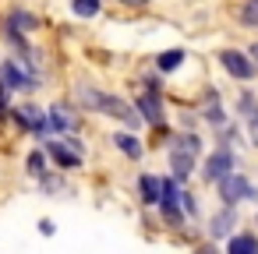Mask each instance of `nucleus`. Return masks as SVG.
Returning <instances> with one entry per match:
<instances>
[{
  "label": "nucleus",
  "mask_w": 258,
  "mask_h": 254,
  "mask_svg": "<svg viewBox=\"0 0 258 254\" xmlns=\"http://www.w3.org/2000/svg\"><path fill=\"white\" fill-rule=\"evenodd\" d=\"M0 74H4L8 92H36L39 89V74H32L22 60H4L0 64Z\"/></svg>",
  "instance_id": "obj_1"
},
{
  "label": "nucleus",
  "mask_w": 258,
  "mask_h": 254,
  "mask_svg": "<svg viewBox=\"0 0 258 254\" xmlns=\"http://www.w3.org/2000/svg\"><path fill=\"white\" fill-rule=\"evenodd\" d=\"M11 117L15 124L25 131V134H36V138H46L50 127H46V110L32 106V103H22V106H11Z\"/></svg>",
  "instance_id": "obj_2"
},
{
  "label": "nucleus",
  "mask_w": 258,
  "mask_h": 254,
  "mask_svg": "<svg viewBox=\"0 0 258 254\" xmlns=\"http://www.w3.org/2000/svg\"><path fill=\"white\" fill-rule=\"evenodd\" d=\"M219 198H223L226 205H233V201H254V198H258V191H254V184H251L247 177L230 173V177H223V180H219Z\"/></svg>",
  "instance_id": "obj_3"
},
{
  "label": "nucleus",
  "mask_w": 258,
  "mask_h": 254,
  "mask_svg": "<svg viewBox=\"0 0 258 254\" xmlns=\"http://www.w3.org/2000/svg\"><path fill=\"white\" fill-rule=\"evenodd\" d=\"M135 110L142 113V120L145 124H152V127H163V120H166V113H163V96L159 92H138L135 96Z\"/></svg>",
  "instance_id": "obj_4"
},
{
  "label": "nucleus",
  "mask_w": 258,
  "mask_h": 254,
  "mask_svg": "<svg viewBox=\"0 0 258 254\" xmlns=\"http://www.w3.org/2000/svg\"><path fill=\"white\" fill-rule=\"evenodd\" d=\"M46 127H50V134H68V131L82 127V117H78L71 106L57 103V106H50V110H46Z\"/></svg>",
  "instance_id": "obj_5"
},
{
  "label": "nucleus",
  "mask_w": 258,
  "mask_h": 254,
  "mask_svg": "<svg viewBox=\"0 0 258 254\" xmlns=\"http://www.w3.org/2000/svg\"><path fill=\"white\" fill-rule=\"evenodd\" d=\"M233 173V152H230V145H219L209 159H205V180L209 184H219L223 177H230Z\"/></svg>",
  "instance_id": "obj_6"
},
{
  "label": "nucleus",
  "mask_w": 258,
  "mask_h": 254,
  "mask_svg": "<svg viewBox=\"0 0 258 254\" xmlns=\"http://www.w3.org/2000/svg\"><path fill=\"white\" fill-rule=\"evenodd\" d=\"M219 64L226 67V74H233V78H240V81H251V78H254V64H251L240 50H223V53H219Z\"/></svg>",
  "instance_id": "obj_7"
},
{
  "label": "nucleus",
  "mask_w": 258,
  "mask_h": 254,
  "mask_svg": "<svg viewBox=\"0 0 258 254\" xmlns=\"http://www.w3.org/2000/svg\"><path fill=\"white\" fill-rule=\"evenodd\" d=\"M46 155H50L60 170H75V166L82 162V155H78L68 141H57V138H46Z\"/></svg>",
  "instance_id": "obj_8"
},
{
  "label": "nucleus",
  "mask_w": 258,
  "mask_h": 254,
  "mask_svg": "<svg viewBox=\"0 0 258 254\" xmlns=\"http://www.w3.org/2000/svg\"><path fill=\"white\" fill-rule=\"evenodd\" d=\"M4 29H11V32H36L39 29V18L32 15V11H25V8H11L8 15H4Z\"/></svg>",
  "instance_id": "obj_9"
},
{
  "label": "nucleus",
  "mask_w": 258,
  "mask_h": 254,
  "mask_svg": "<svg viewBox=\"0 0 258 254\" xmlns=\"http://www.w3.org/2000/svg\"><path fill=\"white\" fill-rule=\"evenodd\" d=\"M195 159H198V155H191V152H184V148L170 145V170H173V180H177V184H184V180L191 177Z\"/></svg>",
  "instance_id": "obj_10"
},
{
  "label": "nucleus",
  "mask_w": 258,
  "mask_h": 254,
  "mask_svg": "<svg viewBox=\"0 0 258 254\" xmlns=\"http://www.w3.org/2000/svg\"><path fill=\"white\" fill-rule=\"evenodd\" d=\"M138 194H142L145 205H159V198H163V177L142 173V177H138Z\"/></svg>",
  "instance_id": "obj_11"
},
{
  "label": "nucleus",
  "mask_w": 258,
  "mask_h": 254,
  "mask_svg": "<svg viewBox=\"0 0 258 254\" xmlns=\"http://www.w3.org/2000/svg\"><path fill=\"white\" fill-rule=\"evenodd\" d=\"M233 222H237V212L226 205L223 212H216V215H212V222H209V233H212L216 240H219V236H230V226H233Z\"/></svg>",
  "instance_id": "obj_12"
},
{
  "label": "nucleus",
  "mask_w": 258,
  "mask_h": 254,
  "mask_svg": "<svg viewBox=\"0 0 258 254\" xmlns=\"http://www.w3.org/2000/svg\"><path fill=\"white\" fill-rule=\"evenodd\" d=\"M113 145H117L127 159H142V141H138L135 131H120V134H113Z\"/></svg>",
  "instance_id": "obj_13"
},
{
  "label": "nucleus",
  "mask_w": 258,
  "mask_h": 254,
  "mask_svg": "<svg viewBox=\"0 0 258 254\" xmlns=\"http://www.w3.org/2000/svg\"><path fill=\"white\" fill-rule=\"evenodd\" d=\"M75 99H78V106H82V110H96V113H99V103H103V92L82 81V85L75 89Z\"/></svg>",
  "instance_id": "obj_14"
},
{
  "label": "nucleus",
  "mask_w": 258,
  "mask_h": 254,
  "mask_svg": "<svg viewBox=\"0 0 258 254\" xmlns=\"http://www.w3.org/2000/svg\"><path fill=\"white\" fill-rule=\"evenodd\" d=\"M205 99H209V103H205V110H202V117H205L209 124H216V127H223V124H226V113H223V106H219V96H216V89H209V92H205Z\"/></svg>",
  "instance_id": "obj_15"
},
{
  "label": "nucleus",
  "mask_w": 258,
  "mask_h": 254,
  "mask_svg": "<svg viewBox=\"0 0 258 254\" xmlns=\"http://www.w3.org/2000/svg\"><path fill=\"white\" fill-rule=\"evenodd\" d=\"M226 254H258V240L251 233H237V236H230Z\"/></svg>",
  "instance_id": "obj_16"
},
{
  "label": "nucleus",
  "mask_w": 258,
  "mask_h": 254,
  "mask_svg": "<svg viewBox=\"0 0 258 254\" xmlns=\"http://www.w3.org/2000/svg\"><path fill=\"white\" fill-rule=\"evenodd\" d=\"M159 212H163L166 226H180V222H184V212H180V198H163V201H159Z\"/></svg>",
  "instance_id": "obj_17"
},
{
  "label": "nucleus",
  "mask_w": 258,
  "mask_h": 254,
  "mask_svg": "<svg viewBox=\"0 0 258 254\" xmlns=\"http://www.w3.org/2000/svg\"><path fill=\"white\" fill-rule=\"evenodd\" d=\"M180 64H184V50H166V53H159V57H156V71H163V74L177 71Z\"/></svg>",
  "instance_id": "obj_18"
},
{
  "label": "nucleus",
  "mask_w": 258,
  "mask_h": 254,
  "mask_svg": "<svg viewBox=\"0 0 258 254\" xmlns=\"http://www.w3.org/2000/svg\"><path fill=\"white\" fill-rule=\"evenodd\" d=\"M25 173L36 177V180L46 173V148H32V152H29V159H25Z\"/></svg>",
  "instance_id": "obj_19"
},
{
  "label": "nucleus",
  "mask_w": 258,
  "mask_h": 254,
  "mask_svg": "<svg viewBox=\"0 0 258 254\" xmlns=\"http://www.w3.org/2000/svg\"><path fill=\"white\" fill-rule=\"evenodd\" d=\"M99 8H103V0H71V11L78 18H96Z\"/></svg>",
  "instance_id": "obj_20"
},
{
  "label": "nucleus",
  "mask_w": 258,
  "mask_h": 254,
  "mask_svg": "<svg viewBox=\"0 0 258 254\" xmlns=\"http://www.w3.org/2000/svg\"><path fill=\"white\" fill-rule=\"evenodd\" d=\"M170 145H177V148H184V152H191V155L202 152V138H198V134H177Z\"/></svg>",
  "instance_id": "obj_21"
},
{
  "label": "nucleus",
  "mask_w": 258,
  "mask_h": 254,
  "mask_svg": "<svg viewBox=\"0 0 258 254\" xmlns=\"http://www.w3.org/2000/svg\"><path fill=\"white\" fill-rule=\"evenodd\" d=\"M240 22L247 29H258V0H244V8H240Z\"/></svg>",
  "instance_id": "obj_22"
},
{
  "label": "nucleus",
  "mask_w": 258,
  "mask_h": 254,
  "mask_svg": "<svg viewBox=\"0 0 258 254\" xmlns=\"http://www.w3.org/2000/svg\"><path fill=\"white\" fill-rule=\"evenodd\" d=\"M39 187H43L46 194H57V191H64V180H60V177H50V173H43V177H39Z\"/></svg>",
  "instance_id": "obj_23"
},
{
  "label": "nucleus",
  "mask_w": 258,
  "mask_h": 254,
  "mask_svg": "<svg viewBox=\"0 0 258 254\" xmlns=\"http://www.w3.org/2000/svg\"><path fill=\"white\" fill-rule=\"evenodd\" d=\"M180 205H184L187 215H198V201H195V194H180Z\"/></svg>",
  "instance_id": "obj_24"
},
{
  "label": "nucleus",
  "mask_w": 258,
  "mask_h": 254,
  "mask_svg": "<svg viewBox=\"0 0 258 254\" xmlns=\"http://www.w3.org/2000/svg\"><path fill=\"white\" fill-rule=\"evenodd\" d=\"M4 117H11V99H8V92H0V120Z\"/></svg>",
  "instance_id": "obj_25"
},
{
  "label": "nucleus",
  "mask_w": 258,
  "mask_h": 254,
  "mask_svg": "<svg viewBox=\"0 0 258 254\" xmlns=\"http://www.w3.org/2000/svg\"><path fill=\"white\" fill-rule=\"evenodd\" d=\"M53 229H57V226H53L50 219H43V222H39V233H43V236H53Z\"/></svg>",
  "instance_id": "obj_26"
},
{
  "label": "nucleus",
  "mask_w": 258,
  "mask_h": 254,
  "mask_svg": "<svg viewBox=\"0 0 258 254\" xmlns=\"http://www.w3.org/2000/svg\"><path fill=\"white\" fill-rule=\"evenodd\" d=\"M195 254H216V250H212V247H198Z\"/></svg>",
  "instance_id": "obj_27"
},
{
  "label": "nucleus",
  "mask_w": 258,
  "mask_h": 254,
  "mask_svg": "<svg viewBox=\"0 0 258 254\" xmlns=\"http://www.w3.org/2000/svg\"><path fill=\"white\" fill-rule=\"evenodd\" d=\"M124 4H131V8H135V4H149V0H124Z\"/></svg>",
  "instance_id": "obj_28"
},
{
  "label": "nucleus",
  "mask_w": 258,
  "mask_h": 254,
  "mask_svg": "<svg viewBox=\"0 0 258 254\" xmlns=\"http://www.w3.org/2000/svg\"><path fill=\"white\" fill-rule=\"evenodd\" d=\"M251 57H254V60H258V43H254V46H251Z\"/></svg>",
  "instance_id": "obj_29"
}]
</instances>
